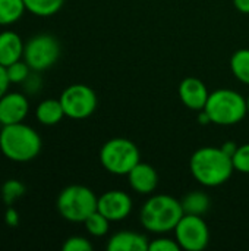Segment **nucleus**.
Listing matches in <instances>:
<instances>
[{
	"instance_id": "obj_1",
	"label": "nucleus",
	"mask_w": 249,
	"mask_h": 251,
	"mask_svg": "<svg viewBox=\"0 0 249 251\" xmlns=\"http://www.w3.org/2000/svg\"><path fill=\"white\" fill-rule=\"evenodd\" d=\"M189 171L203 187L214 188L227 182L235 171L232 156L222 147L205 146L194 151L189 159Z\"/></svg>"
},
{
	"instance_id": "obj_2",
	"label": "nucleus",
	"mask_w": 249,
	"mask_h": 251,
	"mask_svg": "<svg viewBox=\"0 0 249 251\" xmlns=\"http://www.w3.org/2000/svg\"><path fill=\"white\" fill-rule=\"evenodd\" d=\"M41 149L43 140L32 126L23 122L1 126L0 151L7 160L28 163L41 153Z\"/></svg>"
},
{
	"instance_id": "obj_3",
	"label": "nucleus",
	"mask_w": 249,
	"mask_h": 251,
	"mask_svg": "<svg viewBox=\"0 0 249 251\" xmlns=\"http://www.w3.org/2000/svg\"><path fill=\"white\" fill-rule=\"evenodd\" d=\"M183 215L182 203L178 199L167 194H154L142 204L139 221L148 232L161 235L173 231Z\"/></svg>"
},
{
	"instance_id": "obj_4",
	"label": "nucleus",
	"mask_w": 249,
	"mask_h": 251,
	"mask_svg": "<svg viewBox=\"0 0 249 251\" xmlns=\"http://www.w3.org/2000/svg\"><path fill=\"white\" fill-rule=\"evenodd\" d=\"M210 122L220 126H232L239 124L248 115L247 97L230 88H219L210 93L203 109Z\"/></svg>"
},
{
	"instance_id": "obj_5",
	"label": "nucleus",
	"mask_w": 249,
	"mask_h": 251,
	"mask_svg": "<svg viewBox=\"0 0 249 251\" xmlns=\"http://www.w3.org/2000/svg\"><path fill=\"white\" fill-rule=\"evenodd\" d=\"M98 197L85 185H69L57 196L56 207L59 215L73 224H84V221L97 210Z\"/></svg>"
},
{
	"instance_id": "obj_6",
	"label": "nucleus",
	"mask_w": 249,
	"mask_h": 251,
	"mask_svg": "<svg viewBox=\"0 0 249 251\" xmlns=\"http://www.w3.org/2000/svg\"><path fill=\"white\" fill-rule=\"evenodd\" d=\"M141 154L136 144L128 138H112L101 146L100 163L113 175H128L136 163H139Z\"/></svg>"
},
{
	"instance_id": "obj_7",
	"label": "nucleus",
	"mask_w": 249,
	"mask_h": 251,
	"mask_svg": "<svg viewBox=\"0 0 249 251\" xmlns=\"http://www.w3.org/2000/svg\"><path fill=\"white\" fill-rule=\"evenodd\" d=\"M60 43L51 34H37L23 47V60L35 72H43L56 65L60 57Z\"/></svg>"
},
{
	"instance_id": "obj_8",
	"label": "nucleus",
	"mask_w": 249,
	"mask_h": 251,
	"mask_svg": "<svg viewBox=\"0 0 249 251\" xmlns=\"http://www.w3.org/2000/svg\"><path fill=\"white\" fill-rule=\"evenodd\" d=\"M66 118L81 121L90 118L97 109V94L85 84H72L66 87L59 97Z\"/></svg>"
},
{
	"instance_id": "obj_9",
	"label": "nucleus",
	"mask_w": 249,
	"mask_h": 251,
	"mask_svg": "<svg viewBox=\"0 0 249 251\" xmlns=\"http://www.w3.org/2000/svg\"><path fill=\"white\" fill-rule=\"evenodd\" d=\"M181 250L203 251L210 243V229L203 216L185 213L173 229Z\"/></svg>"
},
{
	"instance_id": "obj_10",
	"label": "nucleus",
	"mask_w": 249,
	"mask_h": 251,
	"mask_svg": "<svg viewBox=\"0 0 249 251\" xmlns=\"http://www.w3.org/2000/svg\"><path fill=\"white\" fill-rule=\"evenodd\" d=\"M134 203L128 193L120 190H110L98 197L97 210L110 222L125 221L132 212Z\"/></svg>"
},
{
	"instance_id": "obj_11",
	"label": "nucleus",
	"mask_w": 249,
	"mask_h": 251,
	"mask_svg": "<svg viewBox=\"0 0 249 251\" xmlns=\"http://www.w3.org/2000/svg\"><path fill=\"white\" fill-rule=\"evenodd\" d=\"M29 113V100L23 93L7 91L0 97V126L23 122Z\"/></svg>"
},
{
	"instance_id": "obj_12",
	"label": "nucleus",
	"mask_w": 249,
	"mask_h": 251,
	"mask_svg": "<svg viewBox=\"0 0 249 251\" xmlns=\"http://www.w3.org/2000/svg\"><path fill=\"white\" fill-rule=\"evenodd\" d=\"M178 94L181 101L191 110H203L207 99L210 96L205 84L195 76H188L185 79H182V82L178 87Z\"/></svg>"
},
{
	"instance_id": "obj_13",
	"label": "nucleus",
	"mask_w": 249,
	"mask_h": 251,
	"mask_svg": "<svg viewBox=\"0 0 249 251\" xmlns=\"http://www.w3.org/2000/svg\"><path fill=\"white\" fill-rule=\"evenodd\" d=\"M129 187L141 196H150L157 190L158 185V174L150 163L139 162L135 168L126 175Z\"/></svg>"
},
{
	"instance_id": "obj_14",
	"label": "nucleus",
	"mask_w": 249,
	"mask_h": 251,
	"mask_svg": "<svg viewBox=\"0 0 249 251\" xmlns=\"http://www.w3.org/2000/svg\"><path fill=\"white\" fill-rule=\"evenodd\" d=\"M25 43L22 37L12 29H4L0 32V65L9 66L23 57Z\"/></svg>"
},
{
	"instance_id": "obj_15",
	"label": "nucleus",
	"mask_w": 249,
	"mask_h": 251,
	"mask_svg": "<svg viewBox=\"0 0 249 251\" xmlns=\"http://www.w3.org/2000/svg\"><path fill=\"white\" fill-rule=\"evenodd\" d=\"M150 240L134 231H119L107 241L109 251H148Z\"/></svg>"
},
{
	"instance_id": "obj_16",
	"label": "nucleus",
	"mask_w": 249,
	"mask_h": 251,
	"mask_svg": "<svg viewBox=\"0 0 249 251\" xmlns=\"http://www.w3.org/2000/svg\"><path fill=\"white\" fill-rule=\"evenodd\" d=\"M65 116L66 115L59 99H45L35 107V119L44 126H54Z\"/></svg>"
},
{
	"instance_id": "obj_17",
	"label": "nucleus",
	"mask_w": 249,
	"mask_h": 251,
	"mask_svg": "<svg viewBox=\"0 0 249 251\" xmlns=\"http://www.w3.org/2000/svg\"><path fill=\"white\" fill-rule=\"evenodd\" d=\"M25 12L23 0H0V26L16 24Z\"/></svg>"
},
{
	"instance_id": "obj_18",
	"label": "nucleus",
	"mask_w": 249,
	"mask_h": 251,
	"mask_svg": "<svg viewBox=\"0 0 249 251\" xmlns=\"http://www.w3.org/2000/svg\"><path fill=\"white\" fill-rule=\"evenodd\" d=\"M181 203H182L183 212L189 215L203 216L210 209V197L203 191H192L186 194Z\"/></svg>"
},
{
	"instance_id": "obj_19",
	"label": "nucleus",
	"mask_w": 249,
	"mask_h": 251,
	"mask_svg": "<svg viewBox=\"0 0 249 251\" xmlns=\"http://www.w3.org/2000/svg\"><path fill=\"white\" fill-rule=\"evenodd\" d=\"M230 71L239 82L249 85V49H239L232 54Z\"/></svg>"
},
{
	"instance_id": "obj_20",
	"label": "nucleus",
	"mask_w": 249,
	"mask_h": 251,
	"mask_svg": "<svg viewBox=\"0 0 249 251\" xmlns=\"http://www.w3.org/2000/svg\"><path fill=\"white\" fill-rule=\"evenodd\" d=\"M65 1L66 0H23L26 12L41 18L56 15L63 7Z\"/></svg>"
},
{
	"instance_id": "obj_21",
	"label": "nucleus",
	"mask_w": 249,
	"mask_h": 251,
	"mask_svg": "<svg viewBox=\"0 0 249 251\" xmlns=\"http://www.w3.org/2000/svg\"><path fill=\"white\" fill-rule=\"evenodd\" d=\"M25 193H26V187L19 179H7L3 182L0 188V197L6 207L13 206L19 199L25 196Z\"/></svg>"
},
{
	"instance_id": "obj_22",
	"label": "nucleus",
	"mask_w": 249,
	"mask_h": 251,
	"mask_svg": "<svg viewBox=\"0 0 249 251\" xmlns=\"http://www.w3.org/2000/svg\"><path fill=\"white\" fill-rule=\"evenodd\" d=\"M85 229L91 237L100 238L104 237L109 229H110V221L107 218H104L98 210H95L92 215H90L85 221H84Z\"/></svg>"
},
{
	"instance_id": "obj_23",
	"label": "nucleus",
	"mask_w": 249,
	"mask_h": 251,
	"mask_svg": "<svg viewBox=\"0 0 249 251\" xmlns=\"http://www.w3.org/2000/svg\"><path fill=\"white\" fill-rule=\"evenodd\" d=\"M6 71H7V76H9L10 84H23L25 79L32 72V69L29 68V65L23 59H21V60L9 65L6 68Z\"/></svg>"
},
{
	"instance_id": "obj_24",
	"label": "nucleus",
	"mask_w": 249,
	"mask_h": 251,
	"mask_svg": "<svg viewBox=\"0 0 249 251\" xmlns=\"http://www.w3.org/2000/svg\"><path fill=\"white\" fill-rule=\"evenodd\" d=\"M232 162L236 172L249 175V143L238 146L236 151L232 156Z\"/></svg>"
},
{
	"instance_id": "obj_25",
	"label": "nucleus",
	"mask_w": 249,
	"mask_h": 251,
	"mask_svg": "<svg viewBox=\"0 0 249 251\" xmlns=\"http://www.w3.org/2000/svg\"><path fill=\"white\" fill-rule=\"evenodd\" d=\"M63 251H91L92 250V244L88 238L82 237V235H72L69 237L63 246H62Z\"/></svg>"
},
{
	"instance_id": "obj_26",
	"label": "nucleus",
	"mask_w": 249,
	"mask_h": 251,
	"mask_svg": "<svg viewBox=\"0 0 249 251\" xmlns=\"http://www.w3.org/2000/svg\"><path fill=\"white\" fill-rule=\"evenodd\" d=\"M181 247L176 240L166 238V237H158L153 241H150L148 251H179Z\"/></svg>"
},
{
	"instance_id": "obj_27",
	"label": "nucleus",
	"mask_w": 249,
	"mask_h": 251,
	"mask_svg": "<svg viewBox=\"0 0 249 251\" xmlns=\"http://www.w3.org/2000/svg\"><path fill=\"white\" fill-rule=\"evenodd\" d=\"M23 88L29 94H35L41 88V78H40L38 72H35V71L31 72V75L23 82Z\"/></svg>"
},
{
	"instance_id": "obj_28",
	"label": "nucleus",
	"mask_w": 249,
	"mask_h": 251,
	"mask_svg": "<svg viewBox=\"0 0 249 251\" xmlns=\"http://www.w3.org/2000/svg\"><path fill=\"white\" fill-rule=\"evenodd\" d=\"M3 221L7 226L10 228H16L21 222V216H19V212L13 207V206H7L6 210H4V215H3Z\"/></svg>"
},
{
	"instance_id": "obj_29",
	"label": "nucleus",
	"mask_w": 249,
	"mask_h": 251,
	"mask_svg": "<svg viewBox=\"0 0 249 251\" xmlns=\"http://www.w3.org/2000/svg\"><path fill=\"white\" fill-rule=\"evenodd\" d=\"M9 87H10V81L7 76L6 66L0 65V97H3L9 91Z\"/></svg>"
},
{
	"instance_id": "obj_30",
	"label": "nucleus",
	"mask_w": 249,
	"mask_h": 251,
	"mask_svg": "<svg viewBox=\"0 0 249 251\" xmlns=\"http://www.w3.org/2000/svg\"><path fill=\"white\" fill-rule=\"evenodd\" d=\"M233 4L241 13H249V0H233Z\"/></svg>"
},
{
	"instance_id": "obj_31",
	"label": "nucleus",
	"mask_w": 249,
	"mask_h": 251,
	"mask_svg": "<svg viewBox=\"0 0 249 251\" xmlns=\"http://www.w3.org/2000/svg\"><path fill=\"white\" fill-rule=\"evenodd\" d=\"M222 149H223L229 156H233V153L236 151L238 146H236L233 141H226V143H223V144H222Z\"/></svg>"
},
{
	"instance_id": "obj_32",
	"label": "nucleus",
	"mask_w": 249,
	"mask_h": 251,
	"mask_svg": "<svg viewBox=\"0 0 249 251\" xmlns=\"http://www.w3.org/2000/svg\"><path fill=\"white\" fill-rule=\"evenodd\" d=\"M247 103H248V113H249V96H248V99H247Z\"/></svg>"
}]
</instances>
